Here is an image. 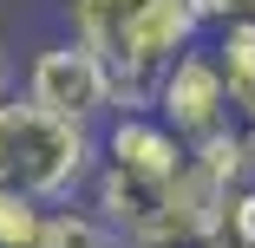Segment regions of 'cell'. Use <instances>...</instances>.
Returning a JSON list of instances; mask_svg holds the SVG:
<instances>
[{
    "label": "cell",
    "instance_id": "6da1fadb",
    "mask_svg": "<svg viewBox=\"0 0 255 248\" xmlns=\"http://www.w3.org/2000/svg\"><path fill=\"white\" fill-rule=\"evenodd\" d=\"M98 170V137L92 124H72L33 98H0V183L26 189L39 203H66Z\"/></svg>",
    "mask_w": 255,
    "mask_h": 248
},
{
    "label": "cell",
    "instance_id": "7a4b0ae2",
    "mask_svg": "<svg viewBox=\"0 0 255 248\" xmlns=\"http://www.w3.org/2000/svg\"><path fill=\"white\" fill-rule=\"evenodd\" d=\"M26 98L46 105V111H59V118H72V124H98V118L118 111V72L85 39H59V46H39L33 53Z\"/></svg>",
    "mask_w": 255,
    "mask_h": 248
},
{
    "label": "cell",
    "instance_id": "3957f363",
    "mask_svg": "<svg viewBox=\"0 0 255 248\" xmlns=\"http://www.w3.org/2000/svg\"><path fill=\"white\" fill-rule=\"evenodd\" d=\"M150 105H157V118L177 131V137H210V131H223L229 118H236V105H229V79H223V66H216V53L210 46H190V53H177L170 66H164V79L150 85Z\"/></svg>",
    "mask_w": 255,
    "mask_h": 248
},
{
    "label": "cell",
    "instance_id": "277c9868",
    "mask_svg": "<svg viewBox=\"0 0 255 248\" xmlns=\"http://www.w3.org/2000/svg\"><path fill=\"white\" fill-rule=\"evenodd\" d=\"M98 164H118V170L150 176V183H177V170L190 164V137H177L150 111H112L105 137H98Z\"/></svg>",
    "mask_w": 255,
    "mask_h": 248
},
{
    "label": "cell",
    "instance_id": "5b68a950",
    "mask_svg": "<svg viewBox=\"0 0 255 248\" xmlns=\"http://www.w3.org/2000/svg\"><path fill=\"white\" fill-rule=\"evenodd\" d=\"M137 7L144 0H66V26H72V39H85L92 53L112 66L125 33H131V20H137Z\"/></svg>",
    "mask_w": 255,
    "mask_h": 248
},
{
    "label": "cell",
    "instance_id": "8992f818",
    "mask_svg": "<svg viewBox=\"0 0 255 248\" xmlns=\"http://www.w3.org/2000/svg\"><path fill=\"white\" fill-rule=\"evenodd\" d=\"M39 248H131L98 209H53L39 229Z\"/></svg>",
    "mask_w": 255,
    "mask_h": 248
},
{
    "label": "cell",
    "instance_id": "52a82bcc",
    "mask_svg": "<svg viewBox=\"0 0 255 248\" xmlns=\"http://www.w3.org/2000/svg\"><path fill=\"white\" fill-rule=\"evenodd\" d=\"M216 66H223V79H229V105L255 85V13H236V20H223L216 26Z\"/></svg>",
    "mask_w": 255,
    "mask_h": 248
},
{
    "label": "cell",
    "instance_id": "ba28073f",
    "mask_svg": "<svg viewBox=\"0 0 255 248\" xmlns=\"http://www.w3.org/2000/svg\"><path fill=\"white\" fill-rule=\"evenodd\" d=\"M46 216H53V203H39V196L0 183V248H39Z\"/></svg>",
    "mask_w": 255,
    "mask_h": 248
},
{
    "label": "cell",
    "instance_id": "9c48e42d",
    "mask_svg": "<svg viewBox=\"0 0 255 248\" xmlns=\"http://www.w3.org/2000/svg\"><path fill=\"white\" fill-rule=\"evenodd\" d=\"M216 242H229V248H255V183H236V189H229Z\"/></svg>",
    "mask_w": 255,
    "mask_h": 248
},
{
    "label": "cell",
    "instance_id": "30bf717a",
    "mask_svg": "<svg viewBox=\"0 0 255 248\" xmlns=\"http://www.w3.org/2000/svg\"><path fill=\"white\" fill-rule=\"evenodd\" d=\"M7 72H13V59H7V46H0V91H7Z\"/></svg>",
    "mask_w": 255,
    "mask_h": 248
},
{
    "label": "cell",
    "instance_id": "8fae6325",
    "mask_svg": "<svg viewBox=\"0 0 255 248\" xmlns=\"http://www.w3.org/2000/svg\"><path fill=\"white\" fill-rule=\"evenodd\" d=\"M249 137H255V131H249Z\"/></svg>",
    "mask_w": 255,
    "mask_h": 248
}]
</instances>
